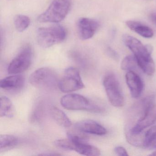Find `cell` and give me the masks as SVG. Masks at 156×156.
<instances>
[{"mask_svg":"<svg viewBox=\"0 0 156 156\" xmlns=\"http://www.w3.org/2000/svg\"><path fill=\"white\" fill-rule=\"evenodd\" d=\"M124 42L134 54L139 68L147 75H153L155 73V65L151 57V46L144 45L140 41L129 35L124 36Z\"/></svg>","mask_w":156,"mask_h":156,"instance_id":"1","label":"cell"},{"mask_svg":"<svg viewBox=\"0 0 156 156\" xmlns=\"http://www.w3.org/2000/svg\"><path fill=\"white\" fill-rule=\"evenodd\" d=\"M142 116L127 133L126 136L140 135L144 129L154 124L156 121V105L154 97H146L141 102Z\"/></svg>","mask_w":156,"mask_h":156,"instance_id":"2","label":"cell"},{"mask_svg":"<svg viewBox=\"0 0 156 156\" xmlns=\"http://www.w3.org/2000/svg\"><path fill=\"white\" fill-rule=\"evenodd\" d=\"M66 34V30L62 25L40 28L37 31V41L41 47L48 48L62 42Z\"/></svg>","mask_w":156,"mask_h":156,"instance_id":"3","label":"cell"},{"mask_svg":"<svg viewBox=\"0 0 156 156\" xmlns=\"http://www.w3.org/2000/svg\"><path fill=\"white\" fill-rule=\"evenodd\" d=\"M60 103L62 106L67 110H86L96 113L104 111L103 108L78 94L65 95L61 98Z\"/></svg>","mask_w":156,"mask_h":156,"instance_id":"4","label":"cell"},{"mask_svg":"<svg viewBox=\"0 0 156 156\" xmlns=\"http://www.w3.org/2000/svg\"><path fill=\"white\" fill-rule=\"evenodd\" d=\"M71 8L70 0H53L47 10L37 20L40 23L60 22L67 16Z\"/></svg>","mask_w":156,"mask_h":156,"instance_id":"5","label":"cell"},{"mask_svg":"<svg viewBox=\"0 0 156 156\" xmlns=\"http://www.w3.org/2000/svg\"><path fill=\"white\" fill-rule=\"evenodd\" d=\"M29 82L40 89H52L58 86V76L51 68L42 67L35 70L30 76Z\"/></svg>","mask_w":156,"mask_h":156,"instance_id":"6","label":"cell"},{"mask_svg":"<svg viewBox=\"0 0 156 156\" xmlns=\"http://www.w3.org/2000/svg\"><path fill=\"white\" fill-rule=\"evenodd\" d=\"M103 85L111 105L116 107L123 106L125 104V98L116 76L113 73L108 74L104 77Z\"/></svg>","mask_w":156,"mask_h":156,"instance_id":"7","label":"cell"},{"mask_svg":"<svg viewBox=\"0 0 156 156\" xmlns=\"http://www.w3.org/2000/svg\"><path fill=\"white\" fill-rule=\"evenodd\" d=\"M32 59L31 46L29 44L24 45L10 63L8 73L10 74H18L27 71L31 65Z\"/></svg>","mask_w":156,"mask_h":156,"instance_id":"8","label":"cell"},{"mask_svg":"<svg viewBox=\"0 0 156 156\" xmlns=\"http://www.w3.org/2000/svg\"><path fill=\"white\" fill-rule=\"evenodd\" d=\"M58 87L63 93H68L83 89L85 87L79 70L73 67L66 69L58 82Z\"/></svg>","mask_w":156,"mask_h":156,"instance_id":"9","label":"cell"},{"mask_svg":"<svg viewBox=\"0 0 156 156\" xmlns=\"http://www.w3.org/2000/svg\"><path fill=\"white\" fill-rule=\"evenodd\" d=\"M96 20L87 18H80L77 23V31L80 39L87 40L94 36L99 27Z\"/></svg>","mask_w":156,"mask_h":156,"instance_id":"10","label":"cell"},{"mask_svg":"<svg viewBox=\"0 0 156 156\" xmlns=\"http://www.w3.org/2000/svg\"><path fill=\"white\" fill-rule=\"evenodd\" d=\"M75 129L85 134L103 136L106 134V129L98 122L90 119L78 121L74 126Z\"/></svg>","mask_w":156,"mask_h":156,"instance_id":"11","label":"cell"},{"mask_svg":"<svg viewBox=\"0 0 156 156\" xmlns=\"http://www.w3.org/2000/svg\"><path fill=\"white\" fill-rule=\"evenodd\" d=\"M126 79L132 97H139L144 88V84L140 76L133 71H128L126 74Z\"/></svg>","mask_w":156,"mask_h":156,"instance_id":"12","label":"cell"},{"mask_svg":"<svg viewBox=\"0 0 156 156\" xmlns=\"http://www.w3.org/2000/svg\"><path fill=\"white\" fill-rule=\"evenodd\" d=\"M24 76L18 74L2 79L0 82V87L4 90L16 91L21 89L24 86Z\"/></svg>","mask_w":156,"mask_h":156,"instance_id":"13","label":"cell"},{"mask_svg":"<svg viewBox=\"0 0 156 156\" xmlns=\"http://www.w3.org/2000/svg\"><path fill=\"white\" fill-rule=\"evenodd\" d=\"M126 24L131 30L142 37L146 38H150L153 37L154 33L152 29L141 23L135 21L129 20L126 22Z\"/></svg>","mask_w":156,"mask_h":156,"instance_id":"14","label":"cell"},{"mask_svg":"<svg viewBox=\"0 0 156 156\" xmlns=\"http://www.w3.org/2000/svg\"><path fill=\"white\" fill-rule=\"evenodd\" d=\"M50 113L54 120L61 126L66 128L72 126V122L70 119L58 108L52 107L50 108Z\"/></svg>","mask_w":156,"mask_h":156,"instance_id":"15","label":"cell"},{"mask_svg":"<svg viewBox=\"0 0 156 156\" xmlns=\"http://www.w3.org/2000/svg\"><path fill=\"white\" fill-rule=\"evenodd\" d=\"M0 116L1 117L12 118L14 116L15 110L14 106L9 98L2 96L0 100Z\"/></svg>","mask_w":156,"mask_h":156,"instance_id":"16","label":"cell"},{"mask_svg":"<svg viewBox=\"0 0 156 156\" xmlns=\"http://www.w3.org/2000/svg\"><path fill=\"white\" fill-rule=\"evenodd\" d=\"M19 143L17 137L12 135H1L0 136V152L7 151L16 147Z\"/></svg>","mask_w":156,"mask_h":156,"instance_id":"17","label":"cell"},{"mask_svg":"<svg viewBox=\"0 0 156 156\" xmlns=\"http://www.w3.org/2000/svg\"><path fill=\"white\" fill-rule=\"evenodd\" d=\"M142 146L148 149H156V126L151 127L146 132Z\"/></svg>","mask_w":156,"mask_h":156,"instance_id":"18","label":"cell"},{"mask_svg":"<svg viewBox=\"0 0 156 156\" xmlns=\"http://www.w3.org/2000/svg\"><path fill=\"white\" fill-rule=\"evenodd\" d=\"M45 113V106L43 101H39L33 108L30 115V120L32 123L40 122L44 117Z\"/></svg>","mask_w":156,"mask_h":156,"instance_id":"19","label":"cell"},{"mask_svg":"<svg viewBox=\"0 0 156 156\" xmlns=\"http://www.w3.org/2000/svg\"><path fill=\"white\" fill-rule=\"evenodd\" d=\"M30 20L28 16L18 15L14 19V25L18 31L23 32L30 26Z\"/></svg>","mask_w":156,"mask_h":156,"instance_id":"20","label":"cell"},{"mask_svg":"<svg viewBox=\"0 0 156 156\" xmlns=\"http://www.w3.org/2000/svg\"><path fill=\"white\" fill-rule=\"evenodd\" d=\"M137 67L139 66L134 55H128L121 62V68L124 71H133L136 70Z\"/></svg>","mask_w":156,"mask_h":156,"instance_id":"21","label":"cell"},{"mask_svg":"<svg viewBox=\"0 0 156 156\" xmlns=\"http://www.w3.org/2000/svg\"><path fill=\"white\" fill-rule=\"evenodd\" d=\"M55 145L58 148L64 151H74V145L73 142L67 139H58L55 141Z\"/></svg>","mask_w":156,"mask_h":156,"instance_id":"22","label":"cell"},{"mask_svg":"<svg viewBox=\"0 0 156 156\" xmlns=\"http://www.w3.org/2000/svg\"><path fill=\"white\" fill-rule=\"evenodd\" d=\"M115 151L118 155L120 156H128L127 151L126 150L125 148L120 146L116 147L115 148Z\"/></svg>","mask_w":156,"mask_h":156,"instance_id":"23","label":"cell"},{"mask_svg":"<svg viewBox=\"0 0 156 156\" xmlns=\"http://www.w3.org/2000/svg\"><path fill=\"white\" fill-rule=\"evenodd\" d=\"M108 53L109 56H111L112 58H113L115 60H117V59H118V55L113 49L108 48Z\"/></svg>","mask_w":156,"mask_h":156,"instance_id":"24","label":"cell"},{"mask_svg":"<svg viewBox=\"0 0 156 156\" xmlns=\"http://www.w3.org/2000/svg\"><path fill=\"white\" fill-rule=\"evenodd\" d=\"M39 155V156H59V155H61V154L57 153V152H46L41 153Z\"/></svg>","mask_w":156,"mask_h":156,"instance_id":"25","label":"cell"},{"mask_svg":"<svg viewBox=\"0 0 156 156\" xmlns=\"http://www.w3.org/2000/svg\"><path fill=\"white\" fill-rule=\"evenodd\" d=\"M151 22L156 26V13H151L150 16Z\"/></svg>","mask_w":156,"mask_h":156,"instance_id":"26","label":"cell"},{"mask_svg":"<svg viewBox=\"0 0 156 156\" xmlns=\"http://www.w3.org/2000/svg\"><path fill=\"white\" fill-rule=\"evenodd\" d=\"M150 155H151V156H156V151H154L153 153H151Z\"/></svg>","mask_w":156,"mask_h":156,"instance_id":"27","label":"cell"}]
</instances>
